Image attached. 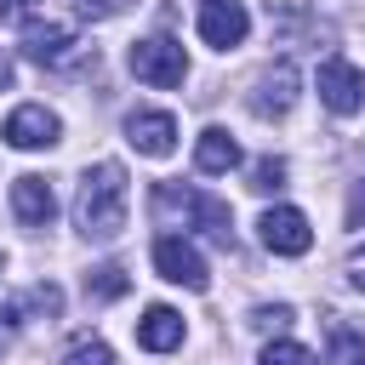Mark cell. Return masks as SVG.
<instances>
[{
	"instance_id": "6da1fadb",
	"label": "cell",
	"mask_w": 365,
	"mask_h": 365,
	"mask_svg": "<svg viewBox=\"0 0 365 365\" xmlns=\"http://www.w3.org/2000/svg\"><path fill=\"white\" fill-rule=\"evenodd\" d=\"M125 205H131L125 165H120V160H97V165H86L80 194H74V228H80L86 240H114V234L125 228Z\"/></svg>"
},
{
	"instance_id": "7a4b0ae2",
	"label": "cell",
	"mask_w": 365,
	"mask_h": 365,
	"mask_svg": "<svg viewBox=\"0 0 365 365\" xmlns=\"http://www.w3.org/2000/svg\"><path fill=\"white\" fill-rule=\"evenodd\" d=\"M125 63H131V74H137L143 86H182V74H188L182 40H171V34H148V40H137Z\"/></svg>"
},
{
	"instance_id": "3957f363",
	"label": "cell",
	"mask_w": 365,
	"mask_h": 365,
	"mask_svg": "<svg viewBox=\"0 0 365 365\" xmlns=\"http://www.w3.org/2000/svg\"><path fill=\"white\" fill-rule=\"evenodd\" d=\"M154 274L171 279V285H182V291H205V285H211L205 257H200L182 234H160V240H154Z\"/></svg>"
},
{
	"instance_id": "277c9868",
	"label": "cell",
	"mask_w": 365,
	"mask_h": 365,
	"mask_svg": "<svg viewBox=\"0 0 365 365\" xmlns=\"http://www.w3.org/2000/svg\"><path fill=\"white\" fill-rule=\"evenodd\" d=\"M23 57L29 63H40V68H68L74 57H80V40H74V29L68 23H57V17H34L29 29H23Z\"/></svg>"
},
{
	"instance_id": "5b68a950",
	"label": "cell",
	"mask_w": 365,
	"mask_h": 365,
	"mask_svg": "<svg viewBox=\"0 0 365 365\" xmlns=\"http://www.w3.org/2000/svg\"><path fill=\"white\" fill-rule=\"evenodd\" d=\"M314 86H319V103L331 114H359L365 108V74L348 57H325L319 74H314Z\"/></svg>"
},
{
	"instance_id": "8992f818",
	"label": "cell",
	"mask_w": 365,
	"mask_h": 365,
	"mask_svg": "<svg viewBox=\"0 0 365 365\" xmlns=\"http://www.w3.org/2000/svg\"><path fill=\"white\" fill-rule=\"evenodd\" d=\"M257 228H262V245H268L274 257H302V251L314 245V228H308V217H302L297 205H268Z\"/></svg>"
},
{
	"instance_id": "52a82bcc",
	"label": "cell",
	"mask_w": 365,
	"mask_h": 365,
	"mask_svg": "<svg viewBox=\"0 0 365 365\" xmlns=\"http://www.w3.org/2000/svg\"><path fill=\"white\" fill-rule=\"evenodd\" d=\"M125 143L137 154H148V160H165L177 148V120L165 108H131L125 114Z\"/></svg>"
},
{
	"instance_id": "ba28073f",
	"label": "cell",
	"mask_w": 365,
	"mask_h": 365,
	"mask_svg": "<svg viewBox=\"0 0 365 365\" xmlns=\"http://www.w3.org/2000/svg\"><path fill=\"white\" fill-rule=\"evenodd\" d=\"M11 148H51L57 137H63V120L46 108V103H23V108H11V120H6V131H0Z\"/></svg>"
},
{
	"instance_id": "9c48e42d",
	"label": "cell",
	"mask_w": 365,
	"mask_h": 365,
	"mask_svg": "<svg viewBox=\"0 0 365 365\" xmlns=\"http://www.w3.org/2000/svg\"><path fill=\"white\" fill-rule=\"evenodd\" d=\"M171 205H182L188 211V222L205 234V240H217V245H234V211L217 200V194H177V188H160Z\"/></svg>"
},
{
	"instance_id": "30bf717a",
	"label": "cell",
	"mask_w": 365,
	"mask_h": 365,
	"mask_svg": "<svg viewBox=\"0 0 365 365\" xmlns=\"http://www.w3.org/2000/svg\"><path fill=\"white\" fill-rule=\"evenodd\" d=\"M245 29H251V11H245L240 0H205V6H200V40H205V46L228 51V46L245 40Z\"/></svg>"
},
{
	"instance_id": "8fae6325",
	"label": "cell",
	"mask_w": 365,
	"mask_h": 365,
	"mask_svg": "<svg viewBox=\"0 0 365 365\" xmlns=\"http://www.w3.org/2000/svg\"><path fill=\"white\" fill-rule=\"evenodd\" d=\"M291 103H297V68L291 63H274L257 80V91H251V114L257 120H279V114H291Z\"/></svg>"
},
{
	"instance_id": "7c38bea8",
	"label": "cell",
	"mask_w": 365,
	"mask_h": 365,
	"mask_svg": "<svg viewBox=\"0 0 365 365\" xmlns=\"http://www.w3.org/2000/svg\"><path fill=\"white\" fill-rule=\"evenodd\" d=\"M51 211H57V200H51V182H46V177H34V171L11 177V217H17L23 228H46Z\"/></svg>"
},
{
	"instance_id": "4fadbf2b",
	"label": "cell",
	"mask_w": 365,
	"mask_h": 365,
	"mask_svg": "<svg viewBox=\"0 0 365 365\" xmlns=\"http://www.w3.org/2000/svg\"><path fill=\"white\" fill-rule=\"evenodd\" d=\"M137 342H143L148 354H171V348L182 342V314L165 308V302L143 308V319H137Z\"/></svg>"
},
{
	"instance_id": "5bb4252c",
	"label": "cell",
	"mask_w": 365,
	"mask_h": 365,
	"mask_svg": "<svg viewBox=\"0 0 365 365\" xmlns=\"http://www.w3.org/2000/svg\"><path fill=\"white\" fill-rule=\"evenodd\" d=\"M194 165L211 171V177H217V171H234V165H240V143H234L222 125H205L200 143H194Z\"/></svg>"
},
{
	"instance_id": "9a60e30c",
	"label": "cell",
	"mask_w": 365,
	"mask_h": 365,
	"mask_svg": "<svg viewBox=\"0 0 365 365\" xmlns=\"http://www.w3.org/2000/svg\"><path fill=\"white\" fill-rule=\"evenodd\" d=\"M125 291H131V279H125L120 262H103V268L86 274V297H97V302H120Z\"/></svg>"
},
{
	"instance_id": "2e32d148",
	"label": "cell",
	"mask_w": 365,
	"mask_h": 365,
	"mask_svg": "<svg viewBox=\"0 0 365 365\" xmlns=\"http://www.w3.org/2000/svg\"><path fill=\"white\" fill-rule=\"evenodd\" d=\"M63 365H120V359H114V348H108L103 336H74Z\"/></svg>"
},
{
	"instance_id": "e0dca14e",
	"label": "cell",
	"mask_w": 365,
	"mask_h": 365,
	"mask_svg": "<svg viewBox=\"0 0 365 365\" xmlns=\"http://www.w3.org/2000/svg\"><path fill=\"white\" fill-rule=\"evenodd\" d=\"M359 354H365V336L336 319V325H331V359H336V365H359Z\"/></svg>"
},
{
	"instance_id": "ac0fdd59",
	"label": "cell",
	"mask_w": 365,
	"mask_h": 365,
	"mask_svg": "<svg viewBox=\"0 0 365 365\" xmlns=\"http://www.w3.org/2000/svg\"><path fill=\"white\" fill-rule=\"evenodd\" d=\"M262 365H319V359H314L302 342H285V336H279V342L262 348Z\"/></svg>"
},
{
	"instance_id": "d6986e66",
	"label": "cell",
	"mask_w": 365,
	"mask_h": 365,
	"mask_svg": "<svg viewBox=\"0 0 365 365\" xmlns=\"http://www.w3.org/2000/svg\"><path fill=\"white\" fill-rule=\"evenodd\" d=\"M251 188H257V194H268V188H285V160L262 154V160L251 165Z\"/></svg>"
},
{
	"instance_id": "ffe728a7",
	"label": "cell",
	"mask_w": 365,
	"mask_h": 365,
	"mask_svg": "<svg viewBox=\"0 0 365 365\" xmlns=\"http://www.w3.org/2000/svg\"><path fill=\"white\" fill-rule=\"evenodd\" d=\"M137 0H80V17L86 23H108V17H120V11H131Z\"/></svg>"
},
{
	"instance_id": "44dd1931",
	"label": "cell",
	"mask_w": 365,
	"mask_h": 365,
	"mask_svg": "<svg viewBox=\"0 0 365 365\" xmlns=\"http://www.w3.org/2000/svg\"><path fill=\"white\" fill-rule=\"evenodd\" d=\"M251 325H262V331H268V325H274V331H285V325H291V308H285V302H274V308H257V314H251Z\"/></svg>"
},
{
	"instance_id": "7402d4cb",
	"label": "cell",
	"mask_w": 365,
	"mask_h": 365,
	"mask_svg": "<svg viewBox=\"0 0 365 365\" xmlns=\"http://www.w3.org/2000/svg\"><path fill=\"white\" fill-rule=\"evenodd\" d=\"M348 279L365 291V245H354V251H348Z\"/></svg>"
},
{
	"instance_id": "603a6c76",
	"label": "cell",
	"mask_w": 365,
	"mask_h": 365,
	"mask_svg": "<svg viewBox=\"0 0 365 365\" xmlns=\"http://www.w3.org/2000/svg\"><path fill=\"white\" fill-rule=\"evenodd\" d=\"M34 0H0V23H11V17H23Z\"/></svg>"
},
{
	"instance_id": "cb8c5ba5",
	"label": "cell",
	"mask_w": 365,
	"mask_h": 365,
	"mask_svg": "<svg viewBox=\"0 0 365 365\" xmlns=\"http://www.w3.org/2000/svg\"><path fill=\"white\" fill-rule=\"evenodd\" d=\"M6 86H11V57L0 51V91H6Z\"/></svg>"
},
{
	"instance_id": "d4e9b609",
	"label": "cell",
	"mask_w": 365,
	"mask_h": 365,
	"mask_svg": "<svg viewBox=\"0 0 365 365\" xmlns=\"http://www.w3.org/2000/svg\"><path fill=\"white\" fill-rule=\"evenodd\" d=\"M0 274H6V257H0Z\"/></svg>"
}]
</instances>
